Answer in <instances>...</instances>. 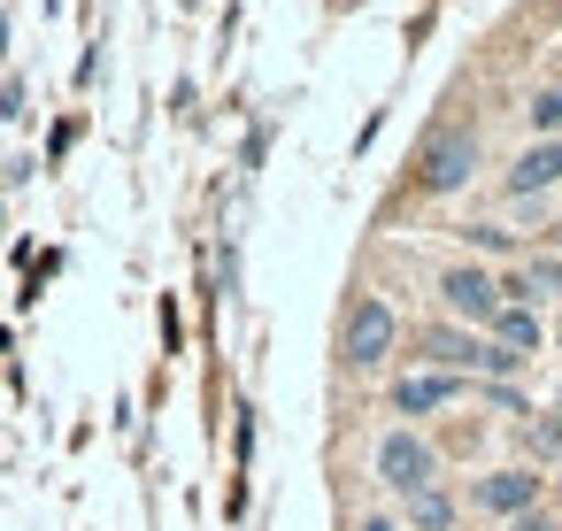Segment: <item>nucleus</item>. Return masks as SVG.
Returning <instances> with one entry per match:
<instances>
[{"label":"nucleus","mask_w":562,"mask_h":531,"mask_svg":"<svg viewBox=\"0 0 562 531\" xmlns=\"http://www.w3.org/2000/svg\"><path fill=\"white\" fill-rule=\"evenodd\" d=\"M378 485L385 493H424V485H439V462H431V447L416 439V431H385L378 439Z\"/></svg>","instance_id":"obj_1"},{"label":"nucleus","mask_w":562,"mask_h":531,"mask_svg":"<svg viewBox=\"0 0 562 531\" xmlns=\"http://www.w3.org/2000/svg\"><path fill=\"white\" fill-rule=\"evenodd\" d=\"M439 301H447V316H462V324H493L508 301H501V285L477 270V262H454L447 278H439Z\"/></svg>","instance_id":"obj_2"},{"label":"nucleus","mask_w":562,"mask_h":531,"mask_svg":"<svg viewBox=\"0 0 562 531\" xmlns=\"http://www.w3.org/2000/svg\"><path fill=\"white\" fill-rule=\"evenodd\" d=\"M339 347H347V362H355V370L385 362V354H393V308H385L378 293H362V301L347 308V339H339Z\"/></svg>","instance_id":"obj_3"},{"label":"nucleus","mask_w":562,"mask_h":531,"mask_svg":"<svg viewBox=\"0 0 562 531\" xmlns=\"http://www.w3.org/2000/svg\"><path fill=\"white\" fill-rule=\"evenodd\" d=\"M470 170H477V139L470 132H439L424 147V193H454V185H470Z\"/></svg>","instance_id":"obj_4"},{"label":"nucleus","mask_w":562,"mask_h":531,"mask_svg":"<svg viewBox=\"0 0 562 531\" xmlns=\"http://www.w3.org/2000/svg\"><path fill=\"white\" fill-rule=\"evenodd\" d=\"M470 500H477L485 516H508V523H516L524 508H539V477H531V470H493V477L470 485Z\"/></svg>","instance_id":"obj_5"},{"label":"nucleus","mask_w":562,"mask_h":531,"mask_svg":"<svg viewBox=\"0 0 562 531\" xmlns=\"http://www.w3.org/2000/svg\"><path fill=\"white\" fill-rule=\"evenodd\" d=\"M454 393H462L454 370H408V377L393 385V408H401V416H431V408H447Z\"/></svg>","instance_id":"obj_6"},{"label":"nucleus","mask_w":562,"mask_h":531,"mask_svg":"<svg viewBox=\"0 0 562 531\" xmlns=\"http://www.w3.org/2000/svg\"><path fill=\"white\" fill-rule=\"evenodd\" d=\"M424 354H431L439 370H485V362H493V347L470 339V331H454V324H431V331H424Z\"/></svg>","instance_id":"obj_7"},{"label":"nucleus","mask_w":562,"mask_h":531,"mask_svg":"<svg viewBox=\"0 0 562 531\" xmlns=\"http://www.w3.org/2000/svg\"><path fill=\"white\" fill-rule=\"evenodd\" d=\"M547 185H562V139L524 147V155H516V170H508V193H547Z\"/></svg>","instance_id":"obj_8"},{"label":"nucleus","mask_w":562,"mask_h":531,"mask_svg":"<svg viewBox=\"0 0 562 531\" xmlns=\"http://www.w3.org/2000/svg\"><path fill=\"white\" fill-rule=\"evenodd\" d=\"M493 331H501V347H508V354H539V316H531L524 301H508V308L493 316Z\"/></svg>","instance_id":"obj_9"},{"label":"nucleus","mask_w":562,"mask_h":531,"mask_svg":"<svg viewBox=\"0 0 562 531\" xmlns=\"http://www.w3.org/2000/svg\"><path fill=\"white\" fill-rule=\"evenodd\" d=\"M408 523L416 531H454V500L439 485H424V493H408Z\"/></svg>","instance_id":"obj_10"},{"label":"nucleus","mask_w":562,"mask_h":531,"mask_svg":"<svg viewBox=\"0 0 562 531\" xmlns=\"http://www.w3.org/2000/svg\"><path fill=\"white\" fill-rule=\"evenodd\" d=\"M531 132H539V139H562V86L531 101Z\"/></svg>","instance_id":"obj_11"},{"label":"nucleus","mask_w":562,"mask_h":531,"mask_svg":"<svg viewBox=\"0 0 562 531\" xmlns=\"http://www.w3.org/2000/svg\"><path fill=\"white\" fill-rule=\"evenodd\" d=\"M531 447H539V454H562V416H539V423H531Z\"/></svg>","instance_id":"obj_12"},{"label":"nucleus","mask_w":562,"mask_h":531,"mask_svg":"<svg viewBox=\"0 0 562 531\" xmlns=\"http://www.w3.org/2000/svg\"><path fill=\"white\" fill-rule=\"evenodd\" d=\"M508 531H562V516H547V508H524Z\"/></svg>","instance_id":"obj_13"},{"label":"nucleus","mask_w":562,"mask_h":531,"mask_svg":"<svg viewBox=\"0 0 562 531\" xmlns=\"http://www.w3.org/2000/svg\"><path fill=\"white\" fill-rule=\"evenodd\" d=\"M531 285H554L562 293V262H531Z\"/></svg>","instance_id":"obj_14"},{"label":"nucleus","mask_w":562,"mask_h":531,"mask_svg":"<svg viewBox=\"0 0 562 531\" xmlns=\"http://www.w3.org/2000/svg\"><path fill=\"white\" fill-rule=\"evenodd\" d=\"M362 531H393V516H370V523H362Z\"/></svg>","instance_id":"obj_15"},{"label":"nucleus","mask_w":562,"mask_h":531,"mask_svg":"<svg viewBox=\"0 0 562 531\" xmlns=\"http://www.w3.org/2000/svg\"><path fill=\"white\" fill-rule=\"evenodd\" d=\"M554 339H562V324H554Z\"/></svg>","instance_id":"obj_16"},{"label":"nucleus","mask_w":562,"mask_h":531,"mask_svg":"<svg viewBox=\"0 0 562 531\" xmlns=\"http://www.w3.org/2000/svg\"><path fill=\"white\" fill-rule=\"evenodd\" d=\"M554 416H562V400H554Z\"/></svg>","instance_id":"obj_17"},{"label":"nucleus","mask_w":562,"mask_h":531,"mask_svg":"<svg viewBox=\"0 0 562 531\" xmlns=\"http://www.w3.org/2000/svg\"><path fill=\"white\" fill-rule=\"evenodd\" d=\"M554 516H562V508H554Z\"/></svg>","instance_id":"obj_18"}]
</instances>
